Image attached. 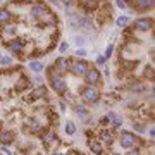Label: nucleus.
<instances>
[{
	"label": "nucleus",
	"mask_w": 155,
	"mask_h": 155,
	"mask_svg": "<svg viewBox=\"0 0 155 155\" xmlns=\"http://www.w3.org/2000/svg\"><path fill=\"white\" fill-rule=\"evenodd\" d=\"M47 81H48V86L52 88V92L57 93V95H60V93L67 88V81H66V78L60 76L52 64L47 67Z\"/></svg>",
	"instance_id": "obj_1"
},
{
	"label": "nucleus",
	"mask_w": 155,
	"mask_h": 155,
	"mask_svg": "<svg viewBox=\"0 0 155 155\" xmlns=\"http://www.w3.org/2000/svg\"><path fill=\"white\" fill-rule=\"evenodd\" d=\"M76 95L81 98L83 104H86V105L98 104L100 98H102V93H100L98 86H93V85H83L81 88H78Z\"/></svg>",
	"instance_id": "obj_2"
},
{
	"label": "nucleus",
	"mask_w": 155,
	"mask_h": 155,
	"mask_svg": "<svg viewBox=\"0 0 155 155\" xmlns=\"http://www.w3.org/2000/svg\"><path fill=\"white\" fill-rule=\"evenodd\" d=\"M140 136H136L134 133L131 131H126V129H121L117 131V138H116V143L119 145L122 150H127V148L134 147V145H138L140 143Z\"/></svg>",
	"instance_id": "obj_3"
},
{
	"label": "nucleus",
	"mask_w": 155,
	"mask_h": 155,
	"mask_svg": "<svg viewBox=\"0 0 155 155\" xmlns=\"http://www.w3.org/2000/svg\"><path fill=\"white\" fill-rule=\"evenodd\" d=\"M90 66H92V64L88 62V60H85V59H71L69 72L71 74H74L76 78H83Z\"/></svg>",
	"instance_id": "obj_4"
},
{
	"label": "nucleus",
	"mask_w": 155,
	"mask_h": 155,
	"mask_svg": "<svg viewBox=\"0 0 155 155\" xmlns=\"http://www.w3.org/2000/svg\"><path fill=\"white\" fill-rule=\"evenodd\" d=\"M86 145H88V148H90V152H92L93 155H104L105 154L104 145L95 138V134L92 133V129H86Z\"/></svg>",
	"instance_id": "obj_5"
},
{
	"label": "nucleus",
	"mask_w": 155,
	"mask_h": 155,
	"mask_svg": "<svg viewBox=\"0 0 155 155\" xmlns=\"http://www.w3.org/2000/svg\"><path fill=\"white\" fill-rule=\"evenodd\" d=\"M131 26H133V29L140 31V33L152 31V29H154V17H148V16L138 17V19H134V21L131 22Z\"/></svg>",
	"instance_id": "obj_6"
},
{
	"label": "nucleus",
	"mask_w": 155,
	"mask_h": 155,
	"mask_svg": "<svg viewBox=\"0 0 155 155\" xmlns=\"http://www.w3.org/2000/svg\"><path fill=\"white\" fill-rule=\"evenodd\" d=\"M85 85H93V86H100L102 85V74H100V71L95 67V66H90L88 71L85 72Z\"/></svg>",
	"instance_id": "obj_7"
},
{
	"label": "nucleus",
	"mask_w": 155,
	"mask_h": 155,
	"mask_svg": "<svg viewBox=\"0 0 155 155\" xmlns=\"http://www.w3.org/2000/svg\"><path fill=\"white\" fill-rule=\"evenodd\" d=\"M54 67H55V71L60 74V76L66 78V74L69 72V67H71V59H66V57H57L55 62L52 64Z\"/></svg>",
	"instance_id": "obj_8"
},
{
	"label": "nucleus",
	"mask_w": 155,
	"mask_h": 155,
	"mask_svg": "<svg viewBox=\"0 0 155 155\" xmlns=\"http://www.w3.org/2000/svg\"><path fill=\"white\" fill-rule=\"evenodd\" d=\"M136 12H148L154 9V0H134L133 4H129Z\"/></svg>",
	"instance_id": "obj_9"
},
{
	"label": "nucleus",
	"mask_w": 155,
	"mask_h": 155,
	"mask_svg": "<svg viewBox=\"0 0 155 155\" xmlns=\"http://www.w3.org/2000/svg\"><path fill=\"white\" fill-rule=\"evenodd\" d=\"M72 109H74V112L78 114V116H81V117H88V109L85 107V104H74L72 105Z\"/></svg>",
	"instance_id": "obj_10"
},
{
	"label": "nucleus",
	"mask_w": 155,
	"mask_h": 155,
	"mask_svg": "<svg viewBox=\"0 0 155 155\" xmlns=\"http://www.w3.org/2000/svg\"><path fill=\"white\" fill-rule=\"evenodd\" d=\"M74 133H76V126H74V122H72V121H67V122H66V134L72 136Z\"/></svg>",
	"instance_id": "obj_11"
},
{
	"label": "nucleus",
	"mask_w": 155,
	"mask_h": 155,
	"mask_svg": "<svg viewBox=\"0 0 155 155\" xmlns=\"http://www.w3.org/2000/svg\"><path fill=\"white\" fill-rule=\"evenodd\" d=\"M29 67L35 71V72H40V71L43 69V64L40 62V60H33V62H29Z\"/></svg>",
	"instance_id": "obj_12"
},
{
	"label": "nucleus",
	"mask_w": 155,
	"mask_h": 155,
	"mask_svg": "<svg viewBox=\"0 0 155 155\" xmlns=\"http://www.w3.org/2000/svg\"><path fill=\"white\" fill-rule=\"evenodd\" d=\"M133 127L138 131V133H145V131H147V126H143V122H138V121L133 122Z\"/></svg>",
	"instance_id": "obj_13"
},
{
	"label": "nucleus",
	"mask_w": 155,
	"mask_h": 155,
	"mask_svg": "<svg viewBox=\"0 0 155 155\" xmlns=\"http://www.w3.org/2000/svg\"><path fill=\"white\" fill-rule=\"evenodd\" d=\"M74 42H76L78 47H83V45L86 43V38L83 35H76V36H74Z\"/></svg>",
	"instance_id": "obj_14"
},
{
	"label": "nucleus",
	"mask_w": 155,
	"mask_h": 155,
	"mask_svg": "<svg viewBox=\"0 0 155 155\" xmlns=\"http://www.w3.org/2000/svg\"><path fill=\"white\" fill-rule=\"evenodd\" d=\"M117 26H121V28H124V26H126L127 22H129V19H127V17H124V16H122V17H119V19H117Z\"/></svg>",
	"instance_id": "obj_15"
},
{
	"label": "nucleus",
	"mask_w": 155,
	"mask_h": 155,
	"mask_svg": "<svg viewBox=\"0 0 155 155\" xmlns=\"http://www.w3.org/2000/svg\"><path fill=\"white\" fill-rule=\"evenodd\" d=\"M10 62H12V59H10V57H7V55L0 57V66H5V64H10Z\"/></svg>",
	"instance_id": "obj_16"
},
{
	"label": "nucleus",
	"mask_w": 155,
	"mask_h": 155,
	"mask_svg": "<svg viewBox=\"0 0 155 155\" xmlns=\"http://www.w3.org/2000/svg\"><path fill=\"white\" fill-rule=\"evenodd\" d=\"M76 55H78V59H83V57L86 55V50L85 48H78L76 50Z\"/></svg>",
	"instance_id": "obj_17"
},
{
	"label": "nucleus",
	"mask_w": 155,
	"mask_h": 155,
	"mask_svg": "<svg viewBox=\"0 0 155 155\" xmlns=\"http://www.w3.org/2000/svg\"><path fill=\"white\" fill-rule=\"evenodd\" d=\"M114 52V45H109V47H107V50H105V59H109V57H110V54H112Z\"/></svg>",
	"instance_id": "obj_18"
},
{
	"label": "nucleus",
	"mask_w": 155,
	"mask_h": 155,
	"mask_svg": "<svg viewBox=\"0 0 155 155\" xmlns=\"http://www.w3.org/2000/svg\"><path fill=\"white\" fill-rule=\"evenodd\" d=\"M67 47H69V45H67V43L64 42V43H60V47H59V50H60V52H66V50H67Z\"/></svg>",
	"instance_id": "obj_19"
},
{
	"label": "nucleus",
	"mask_w": 155,
	"mask_h": 155,
	"mask_svg": "<svg viewBox=\"0 0 155 155\" xmlns=\"http://www.w3.org/2000/svg\"><path fill=\"white\" fill-rule=\"evenodd\" d=\"M60 2H62L66 7H71V5H72V0H60Z\"/></svg>",
	"instance_id": "obj_20"
},
{
	"label": "nucleus",
	"mask_w": 155,
	"mask_h": 155,
	"mask_svg": "<svg viewBox=\"0 0 155 155\" xmlns=\"http://www.w3.org/2000/svg\"><path fill=\"white\" fill-rule=\"evenodd\" d=\"M148 134H150V140H154V136H155V129H154V127H150Z\"/></svg>",
	"instance_id": "obj_21"
},
{
	"label": "nucleus",
	"mask_w": 155,
	"mask_h": 155,
	"mask_svg": "<svg viewBox=\"0 0 155 155\" xmlns=\"http://www.w3.org/2000/svg\"><path fill=\"white\" fill-rule=\"evenodd\" d=\"M117 7L124 9V7H126V4H124V2H122V0H117Z\"/></svg>",
	"instance_id": "obj_22"
},
{
	"label": "nucleus",
	"mask_w": 155,
	"mask_h": 155,
	"mask_svg": "<svg viewBox=\"0 0 155 155\" xmlns=\"http://www.w3.org/2000/svg\"><path fill=\"white\" fill-rule=\"evenodd\" d=\"M97 62H98V64H104V62H105V57H98V60H97Z\"/></svg>",
	"instance_id": "obj_23"
},
{
	"label": "nucleus",
	"mask_w": 155,
	"mask_h": 155,
	"mask_svg": "<svg viewBox=\"0 0 155 155\" xmlns=\"http://www.w3.org/2000/svg\"><path fill=\"white\" fill-rule=\"evenodd\" d=\"M22 155H35V154H29V152H24Z\"/></svg>",
	"instance_id": "obj_24"
}]
</instances>
